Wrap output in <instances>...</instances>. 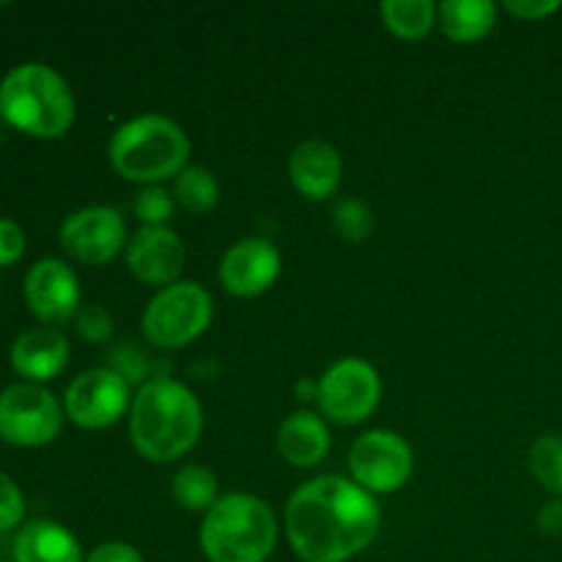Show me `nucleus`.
I'll return each mask as SVG.
<instances>
[{"label":"nucleus","instance_id":"obj_6","mask_svg":"<svg viewBox=\"0 0 562 562\" xmlns=\"http://www.w3.org/2000/svg\"><path fill=\"white\" fill-rule=\"evenodd\" d=\"M214 318V300L195 280L159 289L140 316L146 340L157 349H184L195 344Z\"/></svg>","mask_w":562,"mask_h":562},{"label":"nucleus","instance_id":"obj_17","mask_svg":"<svg viewBox=\"0 0 562 562\" xmlns=\"http://www.w3.org/2000/svg\"><path fill=\"white\" fill-rule=\"evenodd\" d=\"M329 445H333V437H329L327 420L311 409L291 412L278 431L280 456L296 470H313L322 464L329 453Z\"/></svg>","mask_w":562,"mask_h":562},{"label":"nucleus","instance_id":"obj_3","mask_svg":"<svg viewBox=\"0 0 562 562\" xmlns=\"http://www.w3.org/2000/svg\"><path fill=\"white\" fill-rule=\"evenodd\" d=\"M77 115L69 82L47 64H20L0 80V119L36 140H58Z\"/></svg>","mask_w":562,"mask_h":562},{"label":"nucleus","instance_id":"obj_27","mask_svg":"<svg viewBox=\"0 0 562 562\" xmlns=\"http://www.w3.org/2000/svg\"><path fill=\"white\" fill-rule=\"evenodd\" d=\"M77 335L88 344H104L113 335V316L102 305H86L75 316Z\"/></svg>","mask_w":562,"mask_h":562},{"label":"nucleus","instance_id":"obj_12","mask_svg":"<svg viewBox=\"0 0 562 562\" xmlns=\"http://www.w3.org/2000/svg\"><path fill=\"white\" fill-rule=\"evenodd\" d=\"M124 261L137 283L168 289L184 272V241L168 225H140L126 245Z\"/></svg>","mask_w":562,"mask_h":562},{"label":"nucleus","instance_id":"obj_23","mask_svg":"<svg viewBox=\"0 0 562 562\" xmlns=\"http://www.w3.org/2000/svg\"><path fill=\"white\" fill-rule=\"evenodd\" d=\"M532 477L547 488L549 494L562 499V437L558 434H543L530 445L527 453Z\"/></svg>","mask_w":562,"mask_h":562},{"label":"nucleus","instance_id":"obj_2","mask_svg":"<svg viewBox=\"0 0 562 562\" xmlns=\"http://www.w3.org/2000/svg\"><path fill=\"white\" fill-rule=\"evenodd\" d=\"M203 434V406L184 382L154 376L140 384L130 406V439L151 464H170L190 453Z\"/></svg>","mask_w":562,"mask_h":562},{"label":"nucleus","instance_id":"obj_32","mask_svg":"<svg viewBox=\"0 0 562 562\" xmlns=\"http://www.w3.org/2000/svg\"><path fill=\"white\" fill-rule=\"evenodd\" d=\"M318 382H300L296 384V398L300 401H316Z\"/></svg>","mask_w":562,"mask_h":562},{"label":"nucleus","instance_id":"obj_28","mask_svg":"<svg viewBox=\"0 0 562 562\" xmlns=\"http://www.w3.org/2000/svg\"><path fill=\"white\" fill-rule=\"evenodd\" d=\"M25 231L9 217H0V267H14L25 256Z\"/></svg>","mask_w":562,"mask_h":562},{"label":"nucleus","instance_id":"obj_30","mask_svg":"<svg viewBox=\"0 0 562 562\" xmlns=\"http://www.w3.org/2000/svg\"><path fill=\"white\" fill-rule=\"evenodd\" d=\"M86 562H146L143 554L137 552L132 543L124 541H108V543H99L97 549H91Z\"/></svg>","mask_w":562,"mask_h":562},{"label":"nucleus","instance_id":"obj_14","mask_svg":"<svg viewBox=\"0 0 562 562\" xmlns=\"http://www.w3.org/2000/svg\"><path fill=\"white\" fill-rule=\"evenodd\" d=\"M280 272H283L280 250L261 236H247L231 245L220 261V283L231 296H239V300L261 296L263 291L272 289Z\"/></svg>","mask_w":562,"mask_h":562},{"label":"nucleus","instance_id":"obj_13","mask_svg":"<svg viewBox=\"0 0 562 562\" xmlns=\"http://www.w3.org/2000/svg\"><path fill=\"white\" fill-rule=\"evenodd\" d=\"M27 307L42 324H64L80 311V280L60 258H42L33 263L22 285Z\"/></svg>","mask_w":562,"mask_h":562},{"label":"nucleus","instance_id":"obj_1","mask_svg":"<svg viewBox=\"0 0 562 562\" xmlns=\"http://www.w3.org/2000/svg\"><path fill=\"white\" fill-rule=\"evenodd\" d=\"M376 497L340 475L302 483L285 505V538L302 562H349L379 536Z\"/></svg>","mask_w":562,"mask_h":562},{"label":"nucleus","instance_id":"obj_21","mask_svg":"<svg viewBox=\"0 0 562 562\" xmlns=\"http://www.w3.org/2000/svg\"><path fill=\"white\" fill-rule=\"evenodd\" d=\"M170 494L190 514H209L220 499V481L209 467L184 464L176 470Z\"/></svg>","mask_w":562,"mask_h":562},{"label":"nucleus","instance_id":"obj_4","mask_svg":"<svg viewBox=\"0 0 562 562\" xmlns=\"http://www.w3.org/2000/svg\"><path fill=\"white\" fill-rule=\"evenodd\" d=\"M108 159L121 179L143 187L162 184L187 168L190 137L168 115H135L113 132Z\"/></svg>","mask_w":562,"mask_h":562},{"label":"nucleus","instance_id":"obj_22","mask_svg":"<svg viewBox=\"0 0 562 562\" xmlns=\"http://www.w3.org/2000/svg\"><path fill=\"white\" fill-rule=\"evenodd\" d=\"M176 206L190 214H209L220 203V181L203 165H187L173 179Z\"/></svg>","mask_w":562,"mask_h":562},{"label":"nucleus","instance_id":"obj_7","mask_svg":"<svg viewBox=\"0 0 562 562\" xmlns=\"http://www.w3.org/2000/svg\"><path fill=\"white\" fill-rule=\"evenodd\" d=\"M64 404L42 384L20 382L0 393V439L14 448H47L64 431Z\"/></svg>","mask_w":562,"mask_h":562},{"label":"nucleus","instance_id":"obj_8","mask_svg":"<svg viewBox=\"0 0 562 562\" xmlns=\"http://www.w3.org/2000/svg\"><path fill=\"white\" fill-rule=\"evenodd\" d=\"M382 401V379L368 360L344 357L318 376L316 404L338 426H360Z\"/></svg>","mask_w":562,"mask_h":562},{"label":"nucleus","instance_id":"obj_16","mask_svg":"<svg viewBox=\"0 0 562 562\" xmlns=\"http://www.w3.org/2000/svg\"><path fill=\"white\" fill-rule=\"evenodd\" d=\"M9 360L14 373H20L25 382H53L69 366V340H66L64 333H58L53 327L25 329L11 344Z\"/></svg>","mask_w":562,"mask_h":562},{"label":"nucleus","instance_id":"obj_26","mask_svg":"<svg viewBox=\"0 0 562 562\" xmlns=\"http://www.w3.org/2000/svg\"><path fill=\"white\" fill-rule=\"evenodd\" d=\"M25 519V494L16 486L14 477L0 472V536L16 530Z\"/></svg>","mask_w":562,"mask_h":562},{"label":"nucleus","instance_id":"obj_5","mask_svg":"<svg viewBox=\"0 0 562 562\" xmlns=\"http://www.w3.org/2000/svg\"><path fill=\"white\" fill-rule=\"evenodd\" d=\"M198 543L209 562H267L278 547V516L256 494H225L203 514Z\"/></svg>","mask_w":562,"mask_h":562},{"label":"nucleus","instance_id":"obj_9","mask_svg":"<svg viewBox=\"0 0 562 562\" xmlns=\"http://www.w3.org/2000/svg\"><path fill=\"white\" fill-rule=\"evenodd\" d=\"M351 481L366 492L393 494L409 483L415 472V450L401 434L373 428L355 439L349 450Z\"/></svg>","mask_w":562,"mask_h":562},{"label":"nucleus","instance_id":"obj_20","mask_svg":"<svg viewBox=\"0 0 562 562\" xmlns=\"http://www.w3.org/2000/svg\"><path fill=\"white\" fill-rule=\"evenodd\" d=\"M437 3L431 0H384L382 22L393 36L404 42L426 38L437 27Z\"/></svg>","mask_w":562,"mask_h":562},{"label":"nucleus","instance_id":"obj_19","mask_svg":"<svg viewBox=\"0 0 562 562\" xmlns=\"http://www.w3.org/2000/svg\"><path fill=\"white\" fill-rule=\"evenodd\" d=\"M497 11L492 0H445L437 9V22L453 44H475L494 31Z\"/></svg>","mask_w":562,"mask_h":562},{"label":"nucleus","instance_id":"obj_31","mask_svg":"<svg viewBox=\"0 0 562 562\" xmlns=\"http://www.w3.org/2000/svg\"><path fill=\"white\" fill-rule=\"evenodd\" d=\"M536 521H538V530H541V536L560 538L562 536V499L560 497L549 499V503L538 510Z\"/></svg>","mask_w":562,"mask_h":562},{"label":"nucleus","instance_id":"obj_18","mask_svg":"<svg viewBox=\"0 0 562 562\" xmlns=\"http://www.w3.org/2000/svg\"><path fill=\"white\" fill-rule=\"evenodd\" d=\"M14 562H86L69 527L53 519L27 521L14 538Z\"/></svg>","mask_w":562,"mask_h":562},{"label":"nucleus","instance_id":"obj_29","mask_svg":"<svg viewBox=\"0 0 562 562\" xmlns=\"http://www.w3.org/2000/svg\"><path fill=\"white\" fill-rule=\"evenodd\" d=\"M560 0H505L503 9L525 22H538L560 11Z\"/></svg>","mask_w":562,"mask_h":562},{"label":"nucleus","instance_id":"obj_11","mask_svg":"<svg viewBox=\"0 0 562 562\" xmlns=\"http://www.w3.org/2000/svg\"><path fill=\"white\" fill-rule=\"evenodd\" d=\"M58 239L66 256L86 267H104L130 245L124 217L113 206H86L71 212L60 223Z\"/></svg>","mask_w":562,"mask_h":562},{"label":"nucleus","instance_id":"obj_15","mask_svg":"<svg viewBox=\"0 0 562 562\" xmlns=\"http://www.w3.org/2000/svg\"><path fill=\"white\" fill-rule=\"evenodd\" d=\"M289 176L307 201H327L344 181V157L327 140H305L291 151Z\"/></svg>","mask_w":562,"mask_h":562},{"label":"nucleus","instance_id":"obj_10","mask_svg":"<svg viewBox=\"0 0 562 562\" xmlns=\"http://www.w3.org/2000/svg\"><path fill=\"white\" fill-rule=\"evenodd\" d=\"M130 382L113 368H91L71 379L64 395V412L82 431H104L130 412Z\"/></svg>","mask_w":562,"mask_h":562},{"label":"nucleus","instance_id":"obj_25","mask_svg":"<svg viewBox=\"0 0 562 562\" xmlns=\"http://www.w3.org/2000/svg\"><path fill=\"white\" fill-rule=\"evenodd\" d=\"M135 217L140 220L143 225H165L170 217H173L176 198L173 192L165 190L162 184L154 187H140L135 195Z\"/></svg>","mask_w":562,"mask_h":562},{"label":"nucleus","instance_id":"obj_24","mask_svg":"<svg viewBox=\"0 0 562 562\" xmlns=\"http://www.w3.org/2000/svg\"><path fill=\"white\" fill-rule=\"evenodd\" d=\"M333 225L346 241L362 245L373 234V212L366 201L355 195L338 198L333 206Z\"/></svg>","mask_w":562,"mask_h":562}]
</instances>
